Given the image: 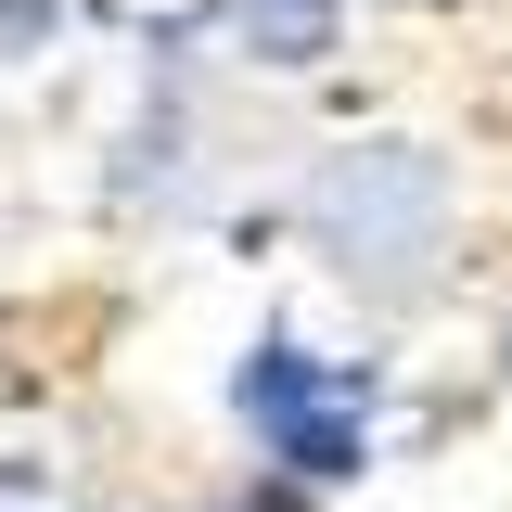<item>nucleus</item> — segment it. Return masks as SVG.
Masks as SVG:
<instances>
[{
  "label": "nucleus",
  "instance_id": "nucleus-5",
  "mask_svg": "<svg viewBox=\"0 0 512 512\" xmlns=\"http://www.w3.org/2000/svg\"><path fill=\"white\" fill-rule=\"evenodd\" d=\"M500 372H512V333H500Z\"/></svg>",
  "mask_w": 512,
  "mask_h": 512
},
{
  "label": "nucleus",
  "instance_id": "nucleus-4",
  "mask_svg": "<svg viewBox=\"0 0 512 512\" xmlns=\"http://www.w3.org/2000/svg\"><path fill=\"white\" fill-rule=\"evenodd\" d=\"M231 13H244L256 64H320V52H333V13H346V0H231Z\"/></svg>",
  "mask_w": 512,
  "mask_h": 512
},
{
  "label": "nucleus",
  "instance_id": "nucleus-1",
  "mask_svg": "<svg viewBox=\"0 0 512 512\" xmlns=\"http://www.w3.org/2000/svg\"><path fill=\"white\" fill-rule=\"evenodd\" d=\"M436 218H448V167H436V154H410V141L333 154V167L308 180V231L346 256V269H372V282L423 269V256H436Z\"/></svg>",
  "mask_w": 512,
  "mask_h": 512
},
{
  "label": "nucleus",
  "instance_id": "nucleus-3",
  "mask_svg": "<svg viewBox=\"0 0 512 512\" xmlns=\"http://www.w3.org/2000/svg\"><path fill=\"white\" fill-rule=\"evenodd\" d=\"M269 448H282V461H295L308 487H346V474L372 461V436H359V397H333V410H308V423H282Z\"/></svg>",
  "mask_w": 512,
  "mask_h": 512
},
{
  "label": "nucleus",
  "instance_id": "nucleus-2",
  "mask_svg": "<svg viewBox=\"0 0 512 512\" xmlns=\"http://www.w3.org/2000/svg\"><path fill=\"white\" fill-rule=\"evenodd\" d=\"M333 397H359L372 410V359H308V346H256L244 372H231V410H244L256 436H282V423H308Z\"/></svg>",
  "mask_w": 512,
  "mask_h": 512
}]
</instances>
